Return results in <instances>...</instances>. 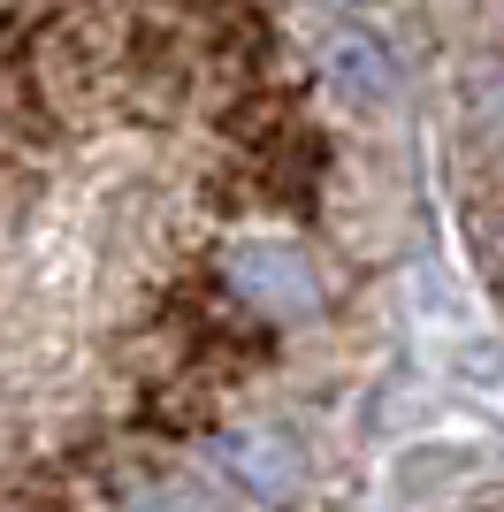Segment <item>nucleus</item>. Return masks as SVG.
<instances>
[{
    "mask_svg": "<svg viewBox=\"0 0 504 512\" xmlns=\"http://www.w3.org/2000/svg\"><path fill=\"white\" fill-rule=\"evenodd\" d=\"M230 283H237V299L245 306H260V314H306V306L321 299V283H314V268H306V253L298 245H237L230 253Z\"/></svg>",
    "mask_w": 504,
    "mask_h": 512,
    "instance_id": "nucleus-1",
    "label": "nucleus"
},
{
    "mask_svg": "<svg viewBox=\"0 0 504 512\" xmlns=\"http://www.w3.org/2000/svg\"><path fill=\"white\" fill-rule=\"evenodd\" d=\"M214 459H222V474H230L245 497H260V505H291L298 497V444L291 436H275V428H222L214 436Z\"/></svg>",
    "mask_w": 504,
    "mask_h": 512,
    "instance_id": "nucleus-2",
    "label": "nucleus"
},
{
    "mask_svg": "<svg viewBox=\"0 0 504 512\" xmlns=\"http://www.w3.org/2000/svg\"><path fill=\"white\" fill-rule=\"evenodd\" d=\"M321 62H329L336 100H352V107H382L390 92H398V62H390V46H382L375 31H359V23H336L329 46H321Z\"/></svg>",
    "mask_w": 504,
    "mask_h": 512,
    "instance_id": "nucleus-3",
    "label": "nucleus"
},
{
    "mask_svg": "<svg viewBox=\"0 0 504 512\" xmlns=\"http://www.w3.org/2000/svg\"><path fill=\"white\" fill-rule=\"evenodd\" d=\"M130 512H230V505L207 482H191V474H161V482H146V490L130 497Z\"/></svg>",
    "mask_w": 504,
    "mask_h": 512,
    "instance_id": "nucleus-4",
    "label": "nucleus"
}]
</instances>
